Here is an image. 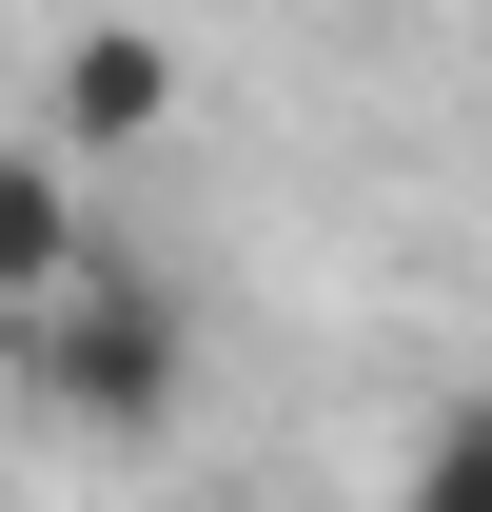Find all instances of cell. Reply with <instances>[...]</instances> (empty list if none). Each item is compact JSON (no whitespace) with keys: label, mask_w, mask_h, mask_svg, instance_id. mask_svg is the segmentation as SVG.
<instances>
[{"label":"cell","mask_w":492,"mask_h":512,"mask_svg":"<svg viewBox=\"0 0 492 512\" xmlns=\"http://www.w3.org/2000/svg\"><path fill=\"white\" fill-rule=\"evenodd\" d=\"M394 512H492V394H453L414 434V473H394Z\"/></svg>","instance_id":"obj_4"},{"label":"cell","mask_w":492,"mask_h":512,"mask_svg":"<svg viewBox=\"0 0 492 512\" xmlns=\"http://www.w3.org/2000/svg\"><path fill=\"white\" fill-rule=\"evenodd\" d=\"M0 375L40 394L60 434H178V394H197V296L158 276V256H119V237H99L60 296H40V316L0 335Z\"/></svg>","instance_id":"obj_1"},{"label":"cell","mask_w":492,"mask_h":512,"mask_svg":"<svg viewBox=\"0 0 492 512\" xmlns=\"http://www.w3.org/2000/svg\"><path fill=\"white\" fill-rule=\"evenodd\" d=\"M79 256H99V197H79V158H60V138H0V335L40 316Z\"/></svg>","instance_id":"obj_3"},{"label":"cell","mask_w":492,"mask_h":512,"mask_svg":"<svg viewBox=\"0 0 492 512\" xmlns=\"http://www.w3.org/2000/svg\"><path fill=\"white\" fill-rule=\"evenodd\" d=\"M158 119H178V40H158V20H79L60 79H40V138L99 158V138H158Z\"/></svg>","instance_id":"obj_2"}]
</instances>
